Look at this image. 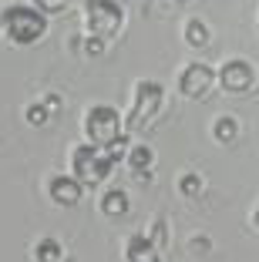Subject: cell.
<instances>
[{"label":"cell","instance_id":"obj_12","mask_svg":"<svg viewBox=\"0 0 259 262\" xmlns=\"http://www.w3.org/2000/svg\"><path fill=\"white\" fill-rule=\"evenodd\" d=\"M212 135L222 141V145H229V141H236V135H239V124H236V118H219V121H215V131H212Z\"/></svg>","mask_w":259,"mask_h":262},{"label":"cell","instance_id":"obj_15","mask_svg":"<svg viewBox=\"0 0 259 262\" xmlns=\"http://www.w3.org/2000/svg\"><path fill=\"white\" fill-rule=\"evenodd\" d=\"M178 188H182V195H189V199H195V195L202 192V178H198V175H182V182H178Z\"/></svg>","mask_w":259,"mask_h":262},{"label":"cell","instance_id":"obj_4","mask_svg":"<svg viewBox=\"0 0 259 262\" xmlns=\"http://www.w3.org/2000/svg\"><path fill=\"white\" fill-rule=\"evenodd\" d=\"M84 131H88L91 145L108 148L114 138H118V135H122V121H118V111L108 108V104H98V108H91V115H88V124H84Z\"/></svg>","mask_w":259,"mask_h":262},{"label":"cell","instance_id":"obj_11","mask_svg":"<svg viewBox=\"0 0 259 262\" xmlns=\"http://www.w3.org/2000/svg\"><path fill=\"white\" fill-rule=\"evenodd\" d=\"M185 40H189L192 47L209 44V27L202 20H189V24H185Z\"/></svg>","mask_w":259,"mask_h":262},{"label":"cell","instance_id":"obj_10","mask_svg":"<svg viewBox=\"0 0 259 262\" xmlns=\"http://www.w3.org/2000/svg\"><path fill=\"white\" fill-rule=\"evenodd\" d=\"M101 212H105V215H125V212H128V195H125L122 188H111V192L101 199Z\"/></svg>","mask_w":259,"mask_h":262},{"label":"cell","instance_id":"obj_18","mask_svg":"<svg viewBox=\"0 0 259 262\" xmlns=\"http://www.w3.org/2000/svg\"><path fill=\"white\" fill-rule=\"evenodd\" d=\"M84 51H88V54H105V37L94 34L91 40H84Z\"/></svg>","mask_w":259,"mask_h":262},{"label":"cell","instance_id":"obj_17","mask_svg":"<svg viewBox=\"0 0 259 262\" xmlns=\"http://www.w3.org/2000/svg\"><path fill=\"white\" fill-rule=\"evenodd\" d=\"M37 4V10H44V14H57V10L68 7V0H34Z\"/></svg>","mask_w":259,"mask_h":262},{"label":"cell","instance_id":"obj_8","mask_svg":"<svg viewBox=\"0 0 259 262\" xmlns=\"http://www.w3.org/2000/svg\"><path fill=\"white\" fill-rule=\"evenodd\" d=\"M81 182L77 178H71V175H57L51 182V199L57 202V205H77L81 202Z\"/></svg>","mask_w":259,"mask_h":262},{"label":"cell","instance_id":"obj_14","mask_svg":"<svg viewBox=\"0 0 259 262\" xmlns=\"http://www.w3.org/2000/svg\"><path fill=\"white\" fill-rule=\"evenodd\" d=\"M37 262H61V246L54 239H44V242H37Z\"/></svg>","mask_w":259,"mask_h":262},{"label":"cell","instance_id":"obj_2","mask_svg":"<svg viewBox=\"0 0 259 262\" xmlns=\"http://www.w3.org/2000/svg\"><path fill=\"white\" fill-rule=\"evenodd\" d=\"M71 162H74V178L81 182V185H101V182L111 175V168H114V162L108 158V151L98 148V145L74 148Z\"/></svg>","mask_w":259,"mask_h":262},{"label":"cell","instance_id":"obj_16","mask_svg":"<svg viewBox=\"0 0 259 262\" xmlns=\"http://www.w3.org/2000/svg\"><path fill=\"white\" fill-rule=\"evenodd\" d=\"M47 115H51L47 104H31V108H27V121H31V124H44Z\"/></svg>","mask_w":259,"mask_h":262},{"label":"cell","instance_id":"obj_20","mask_svg":"<svg viewBox=\"0 0 259 262\" xmlns=\"http://www.w3.org/2000/svg\"><path fill=\"white\" fill-rule=\"evenodd\" d=\"M256 225H259V208H256Z\"/></svg>","mask_w":259,"mask_h":262},{"label":"cell","instance_id":"obj_6","mask_svg":"<svg viewBox=\"0 0 259 262\" xmlns=\"http://www.w3.org/2000/svg\"><path fill=\"white\" fill-rule=\"evenodd\" d=\"M212 81H219V74H215L209 64H189V68L182 71V77H178V91H182L185 98H202V94L212 88Z\"/></svg>","mask_w":259,"mask_h":262},{"label":"cell","instance_id":"obj_13","mask_svg":"<svg viewBox=\"0 0 259 262\" xmlns=\"http://www.w3.org/2000/svg\"><path fill=\"white\" fill-rule=\"evenodd\" d=\"M152 158H155L152 148H145V145H138V148H131V151H128V165L135 171H145L148 165H152Z\"/></svg>","mask_w":259,"mask_h":262},{"label":"cell","instance_id":"obj_9","mask_svg":"<svg viewBox=\"0 0 259 262\" xmlns=\"http://www.w3.org/2000/svg\"><path fill=\"white\" fill-rule=\"evenodd\" d=\"M128 262H158L155 242L145 239V235H131L128 239Z\"/></svg>","mask_w":259,"mask_h":262},{"label":"cell","instance_id":"obj_5","mask_svg":"<svg viewBox=\"0 0 259 262\" xmlns=\"http://www.w3.org/2000/svg\"><path fill=\"white\" fill-rule=\"evenodd\" d=\"M88 27L98 37H111L122 27V10L114 0H88Z\"/></svg>","mask_w":259,"mask_h":262},{"label":"cell","instance_id":"obj_19","mask_svg":"<svg viewBox=\"0 0 259 262\" xmlns=\"http://www.w3.org/2000/svg\"><path fill=\"white\" fill-rule=\"evenodd\" d=\"M152 242H155V246H162V242H165V222H162V219L152 225Z\"/></svg>","mask_w":259,"mask_h":262},{"label":"cell","instance_id":"obj_1","mask_svg":"<svg viewBox=\"0 0 259 262\" xmlns=\"http://www.w3.org/2000/svg\"><path fill=\"white\" fill-rule=\"evenodd\" d=\"M0 27L7 31V37L14 44H34V40L44 37L47 31V20L41 17V10L31 7H7L4 17H0Z\"/></svg>","mask_w":259,"mask_h":262},{"label":"cell","instance_id":"obj_3","mask_svg":"<svg viewBox=\"0 0 259 262\" xmlns=\"http://www.w3.org/2000/svg\"><path fill=\"white\" fill-rule=\"evenodd\" d=\"M158 108H162V84H155V81H142V84L135 88V108L128 111V121H125L128 135L148 128V121L155 118Z\"/></svg>","mask_w":259,"mask_h":262},{"label":"cell","instance_id":"obj_7","mask_svg":"<svg viewBox=\"0 0 259 262\" xmlns=\"http://www.w3.org/2000/svg\"><path fill=\"white\" fill-rule=\"evenodd\" d=\"M219 84L226 88V91L239 94V91H249L252 88V68L246 61H226L219 71Z\"/></svg>","mask_w":259,"mask_h":262}]
</instances>
